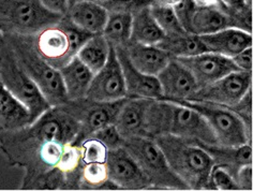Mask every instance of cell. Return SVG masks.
I'll return each mask as SVG.
<instances>
[{"instance_id": "21", "label": "cell", "mask_w": 253, "mask_h": 191, "mask_svg": "<svg viewBox=\"0 0 253 191\" xmlns=\"http://www.w3.org/2000/svg\"><path fill=\"white\" fill-rule=\"evenodd\" d=\"M198 142V141H197ZM203 147L214 164L222 165L235 177L237 171L247 164H252L251 143L240 146H224L220 144H205L198 142Z\"/></svg>"}, {"instance_id": "18", "label": "cell", "mask_w": 253, "mask_h": 191, "mask_svg": "<svg viewBox=\"0 0 253 191\" xmlns=\"http://www.w3.org/2000/svg\"><path fill=\"white\" fill-rule=\"evenodd\" d=\"M150 100L126 98L115 122L116 128L124 140L147 137L145 131V123H146V112Z\"/></svg>"}, {"instance_id": "45", "label": "cell", "mask_w": 253, "mask_h": 191, "mask_svg": "<svg viewBox=\"0 0 253 191\" xmlns=\"http://www.w3.org/2000/svg\"><path fill=\"white\" fill-rule=\"evenodd\" d=\"M81 1H85V0H68V2H69V8L72 7L73 4L78 3V2H81Z\"/></svg>"}, {"instance_id": "44", "label": "cell", "mask_w": 253, "mask_h": 191, "mask_svg": "<svg viewBox=\"0 0 253 191\" xmlns=\"http://www.w3.org/2000/svg\"><path fill=\"white\" fill-rule=\"evenodd\" d=\"M3 46H4V36L0 33V52H1Z\"/></svg>"}, {"instance_id": "32", "label": "cell", "mask_w": 253, "mask_h": 191, "mask_svg": "<svg viewBox=\"0 0 253 191\" xmlns=\"http://www.w3.org/2000/svg\"><path fill=\"white\" fill-rule=\"evenodd\" d=\"M58 26L65 31V34L67 35L74 55H77L80 48L93 36L77 26L67 14L62 16L60 22L58 23Z\"/></svg>"}, {"instance_id": "5", "label": "cell", "mask_w": 253, "mask_h": 191, "mask_svg": "<svg viewBox=\"0 0 253 191\" xmlns=\"http://www.w3.org/2000/svg\"><path fill=\"white\" fill-rule=\"evenodd\" d=\"M62 16L46 10L40 0H0V33L3 36H36L58 24Z\"/></svg>"}, {"instance_id": "12", "label": "cell", "mask_w": 253, "mask_h": 191, "mask_svg": "<svg viewBox=\"0 0 253 191\" xmlns=\"http://www.w3.org/2000/svg\"><path fill=\"white\" fill-rule=\"evenodd\" d=\"M105 165L107 177L115 183L119 189H151V185L146 175L123 146L107 151Z\"/></svg>"}, {"instance_id": "13", "label": "cell", "mask_w": 253, "mask_h": 191, "mask_svg": "<svg viewBox=\"0 0 253 191\" xmlns=\"http://www.w3.org/2000/svg\"><path fill=\"white\" fill-rule=\"evenodd\" d=\"M193 75L199 88L210 85L231 72L237 71L231 58L211 52L176 58Z\"/></svg>"}, {"instance_id": "15", "label": "cell", "mask_w": 253, "mask_h": 191, "mask_svg": "<svg viewBox=\"0 0 253 191\" xmlns=\"http://www.w3.org/2000/svg\"><path fill=\"white\" fill-rule=\"evenodd\" d=\"M33 38L37 52L56 69L59 70L77 56L72 52L67 35L58 24L41 30Z\"/></svg>"}, {"instance_id": "35", "label": "cell", "mask_w": 253, "mask_h": 191, "mask_svg": "<svg viewBox=\"0 0 253 191\" xmlns=\"http://www.w3.org/2000/svg\"><path fill=\"white\" fill-rule=\"evenodd\" d=\"M91 137L96 138L100 142H102L109 150L122 147L124 144V139L120 136L115 124L103 127V128L94 132Z\"/></svg>"}, {"instance_id": "26", "label": "cell", "mask_w": 253, "mask_h": 191, "mask_svg": "<svg viewBox=\"0 0 253 191\" xmlns=\"http://www.w3.org/2000/svg\"><path fill=\"white\" fill-rule=\"evenodd\" d=\"M132 13L126 11H109L102 35L110 46L125 48L130 42Z\"/></svg>"}, {"instance_id": "9", "label": "cell", "mask_w": 253, "mask_h": 191, "mask_svg": "<svg viewBox=\"0 0 253 191\" xmlns=\"http://www.w3.org/2000/svg\"><path fill=\"white\" fill-rule=\"evenodd\" d=\"M126 98L111 102H101L89 98L68 100L60 105L69 115L80 125L79 136L73 144L80 145L85 139L91 137L94 132L105 126L115 124L118 114Z\"/></svg>"}, {"instance_id": "8", "label": "cell", "mask_w": 253, "mask_h": 191, "mask_svg": "<svg viewBox=\"0 0 253 191\" xmlns=\"http://www.w3.org/2000/svg\"><path fill=\"white\" fill-rule=\"evenodd\" d=\"M197 111L203 117L217 140V144L240 146L251 141V130L230 107L197 101H172Z\"/></svg>"}, {"instance_id": "7", "label": "cell", "mask_w": 253, "mask_h": 191, "mask_svg": "<svg viewBox=\"0 0 253 191\" xmlns=\"http://www.w3.org/2000/svg\"><path fill=\"white\" fill-rule=\"evenodd\" d=\"M0 79L8 91L27 107L33 122L50 107L39 87L21 66L5 40L0 52Z\"/></svg>"}, {"instance_id": "43", "label": "cell", "mask_w": 253, "mask_h": 191, "mask_svg": "<svg viewBox=\"0 0 253 191\" xmlns=\"http://www.w3.org/2000/svg\"><path fill=\"white\" fill-rule=\"evenodd\" d=\"M91 1L96 2V3H99L101 5H103V7H105V5L107 4V2L110 1V0H91Z\"/></svg>"}, {"instance_id": "19", "label": "cell", "mask_w": 253, "mask_h": 191, "mask_svg": "<svg viewBox=\"0 0 253 191\" xmlns=\"http://www.w3.org/2000/svg\"><path fill=\"white\" fill-rule=\"evenodd\" d=\"M125 49L132 65L138 71L151 76L159 74L167 67L170 58H173L157 46L130 41L125 47Z\"/></svg>"}, {"instance_id": "30", "label": "cell", "mask_w": 253, "mask_h": 191, "mask_svg": "<svg viewBox=\"0 0 253 191\" xmlns=\"http://www.w3.org/2000/svg\"><path fill=\"white\" fill-rule=\"evenodd\" d=\"M150 12L156 20L157 24L166 35V37H173L186 34L187 31L183 29L181 24L176 16L172 4L156 3L151 2L150 0Z\"/></svg>"}, {"instance_id": "28", "label": "cell", "mask_w": 253, "mask_h": 191, "mask_svg": "<svg viewBox=\"0 0 253 191\" xmlns=\"http://www.w3.org/2000/svg\"><path fill=\"white\" fill-rule=\"evenodd\" d=\"M110 48L111 46L102 34L93 35L80 48L77 56L93 73H96L105 65L110 54Z\"/></svg>"}, {"instance_id": "42", "label": "cell", "mask_w": 253, "mask_h": 191, "mask_svg": "<svg viewBox=\"0 0 253 191\" xmlns=\"http://www.w3.org/2000/svg\"><path fill=\"white\" fill-rule=\"evenodd\" d=\"M178 0H151V2H156V3H164V4H173Z\"/></svg>"}, {"instance_id": "16", "label": "cell", "mask_w": 253, "mask_h": 191, "mask_svg": "<svg viewBox=\"0 0 253 191\" xmlns=\"http://www.w3.org/2000/svg\"><path fill=\"white\" fill-rule=\"evenodd\" d=\"M120 66H122L126 98L161 99V87L157 76L147 75L132 65L125 48H115Z\"/></svg>"}, {"instance_id": "33", "label": "cell", "mask_w": 253, "mask_h": 191, "mask_svg": "<svg viewBox=\"0 0 253 191\" xmlns=\"http://www.w3.org/2000/svg\"><path fill=\"white\" fill-rule=\"evenodd\" d=\"M81 147V154H82V160L86 163H94L100 162L104 163L107 156V149L105 145L100 142L98 139L89 137L85 139L84 141L80 143Z\"/></svg>"}, {"instance_id": "22", "label": "cell", "mask_w": 253, "mask_h": 191, "mask_svg": "<svg viewBox=\"0 0 253 191\" xmlns=\"http://www.w3.org/2000/svg\"><path fill=\"white\" fill-rule=\"evenodd\" d=\"M31 123L33 118L27 107L8 91L0 79V132L20 129Z\"/></svg>"}, {"instance_id": "27", "label": "cell", "mask_w": 253, "mask_h": 191, "mask_svg": "<svg viewBox=\"0 0 253 191\" xmlns=\"http://www.w3.org/2000/svg\"><path fill=\"white\" fill-rule=\"evenodd\" d=\"M157 47L167 52L173 58L195 56L207 52L200 37L189 33L173 37H164V39Z\"/></svg>"}, {"instance_id": "1", "label": "cell", "mask_w": 253, "mask_h": 191, "mask_svg": "<svg viewBox=\"0 0 253 191\" xmlns=\"http://www.w3.org/2000/svg\"><path fill=\"white\" fill-rule=\"evenodd\" d=\"M80 125L60 105L50 106L23 128L0 132V150L11 165L25 171L34 167L38 152L52 141L74 143Z\"/></svg>"}, {"instance_id": "4", "label": "cell", "mask_w": 253, "mask_h": 191, "mask_svg": "<svg viewBox=\"0 0 253 191\" xmlns=\"http://www.w3.org/2000/svg\"><path fill=\"white\" fill-rule=\"evenodd\" d=\"M34 36L5 35L4 40L13 50L18 62L35 81L50 106L66 103L68 97L61 74L37 52Z\"/></svg>"}, {"instance_id": "38", "label": "cell", "mask_w": 253, "mask_h": 191, "mask_svg": "<svg viewBox=\"0 0 253 191\" xmlns=\"http://www.w3.org/2000/svg\"><path fill=\"white\" fill-rule=\"evenodd\" d=\"M252 47H249L245 48L242 52L238 53L234 57H232V60L234 62V65L236 66V68L239 70V71H246V72H252V66H253V61H252Z\"/></svg>"}, {"instance_id": "25", "label": "cell", "mask_w": 253, "mask_h": 191, "mask_svg": "<svg viewBox=\"0 0 253 191\" xmlns=\"http://www.w3.org/2000/svg\"><path fill=\"white\" fill-rule=\"evenodd\" d=\"M149 4L132 12V29L131 42L158 46L166 35L157 24L150 12Z\"/></svg>"}, {"instance_id": "39", "label": "cell", "mask_w": 253, "mask_h": 191, "mask_svg": "<svg viewBox=\"0 0 253 191\" xmlns=\"http://www.w3.org/2000/svg\"><path fill=\"white\" fill-rule=\"evenodd\" d=\"M239 190H252V164L240 168L235 175Z\"/></svg>"}, {"instance_id": "20", "label": "cell", "mask_w": 253, "mask_h": 191, "mask_svg": "<svg viewBox=\"0 0 253 191\" xmlns=\"http://www.w3.org/2000/svg\"><path fill=\"white\" fill-rule=\"evenodd\" d=\"M68 100L85 98L94 73L78 56L59 69Z\"/></svg>"}, {"instance_id": "37", "label": "cell", "mask_w": 253, "mask_h": 191, "mask_svg": "<svg viewBox=\"0 0 253 191\" xmlns=\"http://www.w3.org/2000/svg\"><path fill=\"white\" fill-rule=\"evenodd\" d=\"M148 3L150 0H110L104 8L107 11H126L132 13Z\"/></svg>"}, {"instance_id": "11", "label": "cell", "mask_w": 253, "mask_h": 191, "mask_svg": "<svg viewBox=\"0 0 253 191\" xmlns=\"http://www.w3.org/2000/svg\"><path fill=\"white\" fill-rule=\"evenodd\" d=\"M86 97L101 102H111L126 98L123 70L114 47L111 46L110 54L103 68L94 73Z\"/></svg>"}, {"instance_id": "23", "label": "cell", "mask_w": 253, "mask_h": 191, "mask_svg": "<svg viewBox=\"0 0 253 191\" xmlns=\"http://www.w3.org/2000/svg\"><path fill=\"white\" fill-rule=\"evenodd\" d=\"M67 15L80 28L90 35H98L102 34L109 11L91 0H85L69 8Z\"/></svg>"}, {"instance_id": "34", "label": "cell", "mask_w": 253, "mask_h": 191, "mask_svg": "<svg viewBox=\"0 0 253 191\" xmlns=\"http://www.w3.org/2000/svg\"><path fill=\"white\" fill-rule=\"evenodd\" d=\"M211 190H239L235 177L222 165L214 164L210 175Z\"/></svg>"}, {"instance_id": "29", "label": "cell", "mask_w": 253, "mask_h": 191, "mask_svg": "<svg viewBox=\"0 0 253 191\" xmlns=\"http://www.w3.org/2000/svg\"><path fill=\"white\" fill-rule=\"evenodd\" d=\"M22 190H66V175L58 168L46 170L33 177L23 180Z\"/></svg>"}, {"instance_id": "10", "label": "cell", "mask_w": 253, "mask_h": 191, "mask_svg": "<svg viewBox=\"0 0 253 191\" xmlns=\"http://www.w3.org/2000/svg\"><path fill=\"white\" fill-rule=\"evenodd\" d=\"M252 89V72L234 71L198 89L187 101L207 102L233 109Z\"/></svg>"}, {"instance_id": "3", "label": "cell", "mask_w": 253, "mask_h": 191, "mask_svg": "<svg viewBox=\"0 0 253 191\" xmlns=\"http://www.w3.org/2000/svg\"><path fill=\"white\" fill-rule=\"evenodd\" d=\"M153 139L166 156L169 167L190 190H211L210 175L214 163L197 141L173 136Z\"/></svg>"}, {"instance_id": "31", "label": "cell", "mask_w": 253, "mask_h": 191, "mask_svg": "<svg viewBox=\"0 0 253 191\" xmlns=\"http://www.w3.org/2000/svg\"><path fill=\"white\" fill-rule=\"evenodd\" d=\"M107 180H109V177H107L105 162L86 163L84 164L83 171H82V182L80 189L100 190Z\"/></svg>"}, {"instance_id": "6", "label": "cell", "mask_w": 253, "mask_h": 191, "mask_svg": "<svg viewBox=\"0 0 253 191\" xmlns=\"http://www.w3.org/2000/svg\"><path fill=\"white\" fill-rule=\"evenodd\" d=\"M123 147L129 152L146 175L151 189L190 190L169 167L166 156L153 138L126 139Z\"/></svg>"}, {"instance_id": "36", "label": "cell", "mask_w": 253, "mask_h": 191, "mask_svg": "<svg viewBox=\"0 0 253 191\" xmlns=\"http://www.w3.org/2000/svg\"><path fill=\"white\" fill-rule=\"evenodd\" d=\"M172 7L175 11L176 16L187 33H189L190 22H191L192 15L197 8V4L194 3L193 0H178L175 3L172 4ZM190 34V33H189Z\"/></svg>"}, {"instance_id": "2", "label": "cell", "mask_w": 253, "mask_h": 191, "mask_svg": "<svg viewBox=\"0 0 253 191\" xmlns=\"http://www.w3.org/2000/svg\"><path fill=\"white\" fill-rule=\"evenodd\" d=\"M145 131L149 138L173 136L205 144H217L211 127L197 111L162 99L149 101Z\"/></svg>"}, {"instance_id": "41", "label": "cell", "mask_w": 253, "mask_h": 191, "mask_svg": "<svg viewBox=\"0 0 253 191\" xmlns=\"http://www.w3.org/2000/svg\"><path fill=\"white\" fill-rule=\"evenodd\" d=\"M193 1L200 7H222L221 0H193Z\"/></svg>"}, {"instance_id": "24", "label": "cell", "mask_w": 253, "mask_h": 191, "mask_svg": "<svg viewBox=\"0 0 253 191\" xmlns=\"http://www.w3.org/2000/svg\"><path fill=\"white\" fill-rule=\"evenodd\" d=\"M227 27H233V22L222 7L197 5L190 22L189 33L200 37L217 33Z\"/></svg>"}, {"instance_id": "17", "label": "cell", "mask_w": 253, "mask_h": 191, "mask_svg": "<svg viewBox=\"0 0 253 191\" xmlns=\"http://www.w3.org/2000/svg\"><path fill=\"white\" fill-rule=\"evenodd\" d=\"M207 52L232 58L245 48L252 47V35L236 27H227L217 33L200 36Z\"/></svg>"}, {"instance_id": "14", "label": "cell", "mask_w": 253, "mask_h": 191, "mask_svg": "<svg viewBox=\"0 0 253 191\" xmlns=\"http://www.w3.org/2000/svg\"><path fill=\"white\" fill-rule=\"evenodd\" d=\"M162 100L185 101L198 92L199 85L189 70L176 58H170L167 67L157 75Z\"/></svg>"}, {"instance_id": "40", "label": "cell", "mask_w": 253, "mask_h": 191, "mask_svg": "<svg viewBox=\"0 0 253 191\" xmlns=\"http://www.w3.org/2000/svg\"><path fill=\"white\" fill-rule=\"evenodd\" d=\"M43 7L49 12L59 15H66L69 10L68 0H40Z\"/></svg>"}]
</instances>
